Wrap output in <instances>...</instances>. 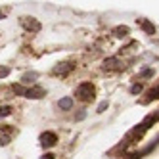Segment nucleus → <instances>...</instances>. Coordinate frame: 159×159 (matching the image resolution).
Returning <instances> with one entry per match:
<instances>
[{"mask_svg": "<svg viewBox=\"0 0 159 159\" xmlns=\"http://www.w3.org/2000/svg\"><path fill=\"white\" fill-rule=\"evenodd\" d=\"M96 94V88L92 83H83V84H79L77 86V98L79 100H83V102H88V100H92Z\"/></svg>", "mask_w": 159, "mask_h": 159, "instance_id": "nucleus-1", "label": "nucleus"}, {"mask_svg": "<svg viewBox=\"0 0 159 159\" xmlns=\"http://www.w3.org/2000/svg\"><path fill=\"white\" fill-rule=\"evenodd\" d=\"M21 27L25 31H31V33H39L40 31V23L35 17H21Z\"/></svg>", "mask_w": 159, "mask_h": 159, "instance_id": "nucleus-2", "label": "nucleus"}, {"mask_svg": "<svg viewBox=\"0 0 159 159\" xmlns=\"http://www.w3.org/2000/svg\"><path fill=\"white\" fill-rule=\"evenodd\" d=\"M75 69V63L73 61H63V63H58L54 67V75H61V77H65L67 73H71Z\"/></svg>", "mask_w": 159, "mask_h": 159, "instance_id": "nucleus-3", "label": "nucleus"}, {"mask_svg": "<svg viewBox=\"0 0 159 159\" xmlns=\"http://www.w3.org/2000/svg\"><path fill=\"white\" fill-rule=\"evenodd\" d=\"M44 96H46V90L42 86H31L25 90V98H31V100H40Z\"/></svg>", "mask_w": 159, "mask_h": 159, "instance_id": "nucleus-4", "label": "nucleus"}, {"mask_svg": "<svg viewBox=\"0 0 159 159\" xmlns=\"http://www.w3.org/2000/svg\"><path fill=\"white\" fill-rule=\"evenodd\" d=\"M56 142H58V136H56L54 132H42L40 134V144L44 148H52Z\"/></svg>", "mask_w": 159, "mask_h": 159, "instance_id": "nucleus-5", "label": "nucleus"}, {"mask_svg": "<svg viewBox=\"0 0 159 159\" xmlns=\"http://www.w3.org/2000/svg\"><path fill=\"white\" fill-rule=\"evenodd\" d=\"M37 79H39V73H35V71H29V73H25L23 77H21V83L29 84V83H35Z\"/></svg>", "mask_w": 159, "mask_h": 159, "instance_id": "nucleus-6", "label": "nucleus"}, {"mask_svg": "<svg viewBox=\"0 0 159 159\" xmlns=\"http://www.w3.org/2000/svg\"><path fill=\"white\" fill-rule=\"evenodd\" d=\"M12 140V130H0V146H6Z\"/></svg>", "mask_w": 159, "mask_h": 159, "instance_id": "nucleus-7", "label": "nucleus"}, {"mask_svg": "<svg viewBox=\"0 0 159 159\" xmlns=\"http://www.w3.org/2000/svg\"><path fill=\"white\" fill-rule=\"evenodd\" d=\"M119 65H121V61H119L117 58H109V60H106V63H104L106 69H117Z\"/></svg>", "mask_w": 159, "mask_h": 159, "instance_id": "nucleus-8", "label": "nucleus"}, {"mask_svg": "<svg viewBox=\"0 0 159 159\" xmlns=\"http://www.w3.org/2000/svg\"><path fill=\"white\" fill-rule=\"evenodd\" d=\"M58 106H60L61 109L67 111V109H71V107H73V100H71V98H63V100H60V104H58Z\"/></svg>", "mask_w": 159, "mask_h": 159, "instance_id": "nucleus-9", "label": "nucleus"}, {"mask_svg": "<svg viewBox=\"0 0 159 159\" xmlns=\"http://www.w3.org/2000/svg\"><path fill=\"white\" fill-rule=\"evenodd\" d=\"M140 25H142V29H144V31L148 33V35H153V33H155V27H153V25L150 23V21H146V19H144Z\"/></svg>", "mask_w": 159, "mask_h": 159, "instance_id": "nucleus-10", "label": "nucleus"}, {"mask_svg": "<svg viewBox=\"0 0 159 159\" xmlns=\"http://www.w3.org/2000/svg\"><path fill=\"white\" fill-rule=\"evenodd\" d=\"M113 33H115V37H127L129 35V27H115Z\"/></svg>", "mask_w": 159, "mask_h": 159, "instance_id": "nucleus-11", "label": "nucleus"}, {"mask_svg": "<svg viewBox=\"0 0 159 159\" xmlns=\"http://www.w3.org/2000/svg\"><path fill=\"white\" fill-rule=\"evenodd\" d=\"M10 113H12V107H10V106H2V107H0V117H8Z\"/></svg>", "mask_w": 159, "mask_h": 159, "instance_id": "nucleus-12", "label": "nucleus"}, {"mask_svg": "<svg viewBox=\"0 0 159 159\" xmlns=\"http://www.w3.org/2000/svg\"><path fill=\"white\" fill-rule=\"evenodd\" d=\"M10 75V67H0V79H4Z\"/></svg>", "mask_w": 159, "mask_h": 159, "instance_id": "nucleus-13", "label": "nucleus"}, {"mask_svg": "<svg viewBox=\"0 0 159 159\" xmlns=\"http://www.w3.org/2000/svg\"><path fill=\"white\" fill-rule=\"evenodd\" d=\"M150 98H159V86H155V88L150 90Z\"/></svg>", "mask_w": 159, "mask_h": 159, "instance_id": "nucleus-14", "label": "nucleus"}, {"mask_svg": "<svg viewBox=\"0 0 159 159\" xmlns=\"http://www.w3.org/2000/svg\"><path fill=\"white\" fill-rule=\"evenodd\" d=\"M106 109H107V102H102V104L98 106V109H96V111H98V113H104Z\"/></svg>", "mask_w": 159, "mask_h": 159, "instance_id": "nucleus-15", "label": "nucleus"}, {"mask_svg": "<svg viewBox=\"0 0 159 159\" xmlns=\"http://www.w3.org/2000/svg\"><path fill=\"white\" fill-rule=\"evenodd\" d=\"M140 90H142V84H132V88H130V92H132V94H138Z\"/></svg>", "mask_w": 159, "mask_h": 159, "instance_id": "nucleus-16", "label": "nucleus"}, {"mask_svg": "<svg viewBox=\"0 0 159 159\" xmlns=\"http://www.w3.org/2000/svg\"><path fill=\"white\" fill-rule=\"evenodd\" d=\"M152 75H153L152 69H144V71H142V77H152Z\"/></svg>", "mask_w": 159, "mask_h": 159, "instance_id": "nucleus-17", "label": "nucleus"}, {"mask_svg": "<svg viewBox=\"0 0 159 159\" xmlns=\"http://www.w3.org/2000/svg\"><path fill=\"white\" fill-rule=\"evenodd\" d=\"M84 117H86V113H84V111H81V113H79V115H77V121H83Z\"/></svg>", "mask_w": 159, "mask_h": 159, "instance_id": "nucleus-18", "label": "nucleus"}, {"mask_svg": "<svg viewBox=\"0 0 159 159\" xmlns=\"http://www.w3.org/2000/svg\"><path fill=\"white\" fill-rule=\"evenodd\" d=\"M40 159H54V155H52V153H46V155H42Z\"/></svg>", "mask_w": 159, "mask_h": 159, "instance_id": "nucleus-19", "label": "nucleus"}]
</instances>
